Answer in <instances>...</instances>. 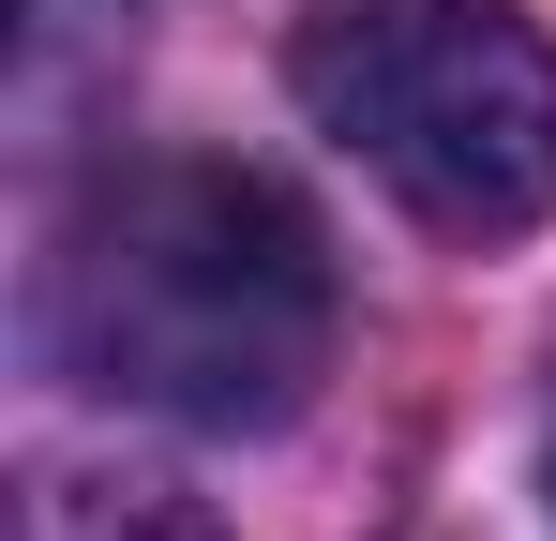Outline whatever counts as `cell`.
Here are the masks:
<instances>
[{
	"label": "cell",
	"mask_w": 556,
	"mask_h": 541,
	"mask_svg": "<svg viewBox=\"0 0 556 541\" xmlns=\"http://www.w3.org/2000/svg\"><path fill=\"white\" fill-rule=\"evenodd\" d=\"M46 361L181 437H271L331 376V241L256 166H105L46 241Z\"/></svg>",
	"instance_id": "6da1fadb"
},
{
	"label": "cell",
	"mask_w": 556,
	"mask_h": 541,
	"mask_svg": "<svg viewBox=\"0 0 556 541\" xmlns=\"http://www.w3.org/2000/svg\"><path fill=\"white\" fill-rule=\"evenodd\" d=\"M286 76L437 241H511L556 211V30L511 0H331Z\"/></svg>",
	"instance_id": "7a4b0ae2"
},
{
	"label": "cell",
	"mask_w": 556,
	"mask_h": 541,
	"mask_svg": "<svg viewBox=\"0 0 556 541\" xmlns=\"http://www.w3.org/2000/svg\"><path fill=\"white\" fill-rule=\"evenodd\" d=\"M15 541H226L195 496H151V481H91V466H61V481H30V512Z\"/></svg>",
	"instance_id": "3957f363"
},
{
	"label": "cell",
	"mask_w": 556,
	"mask_h": 541,
	"mask_svg": "<svg viewBox=\"0 0 556 541\" xmlns=\"http://www.w3.org/2000/svg\"><path fill=\"white\" fill-rule=\"evenodd\" d=\"M542 496H556V406H542Z\"/></svg>",
	"instance_id": "277c9868"
}]
</instances>
